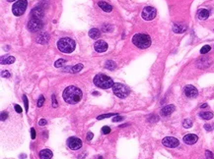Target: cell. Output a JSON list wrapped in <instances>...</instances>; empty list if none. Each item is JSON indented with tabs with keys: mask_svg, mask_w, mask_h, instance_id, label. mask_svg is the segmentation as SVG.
Segmentation results:
<instances>
[{
	"mask_svg": "<svg viewBox=\"0 0 214 159\" xmlns=\"http://www.w3.org/2000/svg\"><path fill=\"white\" fill-rule=\"evenodd\" d=\"M89 36L91 37V39H98V37L100 36V31L98 29H92L89 31Z\"/></svg>",
	"mask_w": 214,
	"mask_h": 159,
	"instance_id": "23",
	"label": "cell"
},
{
	"mask_svg": "<svg viewBox=\"0 0 214 159\" xmlns=\"http://www.w3.org/2000/svg\"><path fill=\"white\" fill-rule=\"evenodd\" d=\"M14 109H15V111H16V112L19 113V114H22V108H21L20 105L15 104V105H14Z\"/></svg>",
	"mask_w": 214,
	"mask_h": 159,
	"instance_id": "33",
	"label": "cell"
},
{
	"mask_svg": "<svg viewBox=\"0 0 214 159\" xmlns=\"http://www.w3.org/2000/svg\"><path fill=\"white\" fill-rule=\"evenodd\" d=\"M43 15H44V11H43V9L40 7H36L33 9V11H32V17L33 19H42Z\"/></svg>",
	"mask_w": 214,
	"mask_h": 159,
	"instance_id": "16",
	"label": "cell"
},
{
	"mask_svg": "<svg viewBox=\"0 0 214 159\" xmlns=\"http://www.w3.org/2000/svg\"><path fill=\"white\" fill-rule=\"evenodd\" d=\"M5 159H7V158H5Z\"/></svg>",
	"mask_w": 214,
	"mask_h": 159,
	"instance_id": "46",
	"label": "cell"
},
{
	"mask_svg": "<svg viewBox=\"0 0 214 159\" xmlns=\"http://www.w3.org/2000/svg\"><path fill=\"white\" fill-rule=\"evenodd\" d=\"M113 115H116V114H113V113H110V114H103V115H100L97 117V119L98 120H103L105 119V118H109V117H112Z\"/></svg>",
	"mask_w": 214,
	"mask_h": 159,
	"instance_id": "29",
	"label": "cell"
},
{
	"mask_svg": "<svg viewBox=\"0 0 214 159\" xmlns=\"http://www.w3.org/2000/svg\"><path fill=\"white\" fill-rule=\"evenodd\" d=\"M23 99H24V103H25V107H26V110L28 111L29 110V102H28V98H27L26 95L23 96Z\"/></svg>",
	"mask_w": 214,
	"mask_h": 159,
	"instance_id": "34",
	"label": "cell"
},
{
	"mask_svg": "<svg viewBox=\"0 0 214 159\" xmlns=\"http://www.w3.org/2000/svg\"><path fill=\"white\" fill-rule=\"evenodd\" d=\"M102 133L105 134H110L111 133V128H110V127H108V126L103 127V128H102Z\"/></svg>",
	"mask_w": 214,
	"mask_h": 159,
	"instance_id": "31",
	"label": "cell"
},
{
	"mask_svg": "<svg viewBox=\"0 0 214 159\" xmlns=\"http://www.w3.org/2000/svg\"><path fill=\"white\" fill-rule=\"evenodd\" d=\"M57 48L63 53H71L76 48V43L70 37H63L57 41Z\"/></svg>",
	"mask_w": 214,
	"mask_h": 159,
	"instance_id": "4",
	"label": "cell"
},
{
	"mask_svg": "<svg viewBox=\"0 0 214 159\" xmlns=\"http://www.w3.org/2000/svg\"><path fill=\"white\" fill-rule=\"evenodd\" d=\"M39 156L40 159H51L52 158V151L50 149H43L40 151Z\"/></svg>",
	"mask_w": 214,
	"mask_h": 159,
	"instance_id": "17",
	"label": "cell"
},
{
	"mask_svg": "<svg viewBox=\"0 0 214 159\" xmlns=\"http://www.w3.org/2000/svg\"><path fill=\"white\" fill-rule=\"evenodd\" d=\"M197 17L199 20H206L209 17V11L207 9H199L197 12Z\"/></svg>",
	"mask_w": 214,
	"mask_h": 159,
	"instance_id": "20",
	"label": "cell"
},
{
	"mask_svg": "<svg viewBox=\"0 0 214 159\" xmlns=\"http://www.w3.org/2000/svg\"><path fill=\"white\" fill-rule=\"evenodd\" d=\"M8 2H13V1H16V0H7Z\"/></svg>",
	"mask_w": 214,
	"mask_h": 159,
	"instance_id": "45",
	"label": "cell"
},
{
	"mask_svg": "<svg viewBox=\"0 0 214 159\" xmlns=\"http://www.w3.org/2000/svg\"><path fill=\"white\" fill-rule=\"evenodd\" d=\"M197 139H198V137L194 134H188L184 137V141L186 144H194L197 141Z\"/></svg>",
	"mask_w": 214,
	"mask_h": 159,
	"instance_id": "14",
	"label": "cell"
},
{
	"mask_svg": "<svg viewBox=\"0 0 214 159\" xmlns=\"http://www.w3.org/2000/svg\"><path fill=\"white\" fill-rule=\"evenodd\" d=\"M67 145H68V147L70 149L77 150L82 146V141L76 137H71L67 139Z\"/></svg>",
	"mask_w": 214,
	"mask_h": 159,
	"instance_id": "10",
	"label": "cell"
},
{
	"mask_svg": "<svg viewBox=\"0 0 214 159\" xmlns=\"http://www.w3.org/2000/svg\"><path fill=\"white\" fill-rule=\"evenodd\" d=\"M1 144L6 149H14L24 141L22 116L9 109L1 112Z\"/></svg>",
	"mask_w": 214,
	"mask_h": 159,
	"instance_id": "1",
	"label": "cell"
},
{
	"mask_svg": "<svg viewBox=\"0 0 214 159\" xmlns=\"http://www.w3.org/2000/svg\"><path fill=\"white\" fill-rule=\"evenodd\" d=\"M186 29H188V27L186 25H184V24H175V25L173 26V31H174V33H176V34L185 33L186 31Z\"/></svg>",
	"mask_w": 214,
	"mask_h": 159,
	"instance_id": "15",
	"label": "cell"
},
{
	"mask_svg": "<svg viewBox=\"0 0 214 159\" xmlns=\"http://www.w3.org/2000/svg\"><path fill=\"white\" fill-rule=\"evenodd\" d=\"M42 28H43V22L40 20V19H33L32 18L31 20L29 21L28 29L30 32H32V33L39 32Z\"/></svg>",
	"mask_w": 214,
	"mask_h": 159,
	"instance_id": "9",
	"label": "cell"
},
{
	"mask_svg": "<svg viewBox=\"0 0 214 159\" xmlns=\"http://www.w3.org/2000/svg\"><path fill=\"white\" fill-rule=\"evenodd\" d=\"M156 9L154 7L151 6H146L142 11L141 17L143 18V20L145 21H151L156 17Z\"/></svg>",
	"mask_w": 214,
	"mask_h": 159,
	"instance_id": "8",
	"label": "cell"
},
{
	"mask_svg": "<svg viewBox=\"0 0 214 159\" xmlns=\"http://www.w3.org/2000/svg\"><path fill=\"white\" fill-rule=\"evenodd\" d=\"M1 76L3 78H10V74H9V72H8V71H2Z\"/></svg>",
	"mask_w": 214,
	"mask_h": 159,
	"instance_id": "35",
	"label": "cell"
},
{
	"mask_svg": "<svg viewBox=\"0 0 214 159\" xmlns=\"http://www.w3.org/2000/svg\"><path fill=\"white\" fill-rule=\"evenodd\" d=\"M204 128H205V130H207V131H211V130H212V128H211L210 125H204Z\"/></svg>",
	"mask_w": 214,
	"mask_h": 159,
	"instance_id": "43",
	"label": "cell"
},
{
	"mask_svg": "<svg viewBox=\"0 0 214 159\" xmlns=\"http://www.w3.org/2000/svg\"><path fill=\"white\" fill-rule=\"evenodd\" d=\"M200 107H201V108H205V107H207V104H206V103H205V104H202Z\"/></svg>",
	"mask_w": 214,
	"mask_h": 159,
	"instance_id": "44",
	"label": "cell"
},
{
	"mask_svg": "<svg viewBox=\"0 0 214 159\" xmlns=\"http://www.w3.org/2000/svg\"><path fill=\"white\" fill-rule=\"evenodd\" d=\"M98 5L103 11H105V12H112V10H113L112 5H110L109 3H107V2H105V1H100Z\"/></svg>",
	"mask_w": 214,
	"mask_h": 159,
	"instance_id": "21",
	"label": "cell"
},
{
	"mask_svg": "<svg viewBox=\"0 0 214 159\" xmlns=\"http://www.w3.org/2000/svg\"><path fill=\"white\" fill-rule=\"evenodd\" d=\"M83 69V64H76L75 66L71 67L70 69V73H78Z\"/></svg>",
	"mask_w": 214,
	"mask_h": 159,
	"instance_id": "25",
	"label": "cell"
},
{
	"mask_svg": "<svg viewBox=\"0 0 214 159\" xmlns=\"http://www.w3.org/2000/svg\"><path fill=\"white\" fill-rule=\"evenodd\" d=\"M175 109L176 108H175L174 105H167V106H165L164 108H162L161 114L163 116H169L175 111Z\"/></svg>",
	"mask_w": 214,
	"mask_h": 159,
	"instance_id": "19",
	"label": "cell"
},
{
	"mask_svg": "<svg viewBox=\"0 0 214 159\" xmlns=\"http://www.w3.org/2000/svg\"><path fill=\"white\" fill-rule=\"evenodd\" d=\"M150 118H152V119H148L149 121H150V122H157V121H158V116H155V115H153V116H151Z\"/></svg>",
	"mask_w": 214,
	"mask_h": 159,
	"instance_id": "37",
	"label": "cell"
},
{
	"mask_svg": "<svg viewBox=\"0 0 214 159\" xmlns=\"http://www.w3.org/2000/svg\"><path fill=\"white\" fill-rule=\"evenodd\" d=\"M123 118V117H120V116H116V117H115L113 119V122H118V121H121Z\"/></svg>",
	"mask_w": 214,
	"mask_h": 159,
	"instance_id": "38",
	"label": "cell"
},
{
	"mask_svg": "<svg viewBox=\"0 0 214 159\" xmlns=\"http://www.w3.org/2000/svg\"><path fill=\"white\" fill-rule=\"evenodd\" d=\"M48 39H50V36H48V34L47 33L40 34H39V36L37 37V41L39 42V43H42V44L47 43V42L48 41Z\"/></svg>",
	"mask_w": 214,
	"mask_h": 159,
	"instance_id": "22",
	"label": "cell"
},
{
	"mask_svg": "<svg viewBox=\"0 0 214 159\" xmlns=\"http://www.w3.org/2000/svg\"><path fill=\"white\" fill-rule=\"evenodd\" d=\"M64 63H65V60H64V59H59V60H57L55 63V66L56 67V68H58V67H60V66L63 65Z\"/></svg>",
	"mask_w": 214,
	"mask_h": 159,
	"instance_id": "30",
	"label": "cell"
},
{
	"mask_svg": "<svg viewBox=\"0 0 214 159\" xmlns=\"http://www.w3.org/2000/svg\"><path fill=\"white\" fill-rule=\"evenodd\" d=\"M106 68L109 69V70H113L116 68V63L112 60L107 61V63H106Z\"/></svg>",
	"mask_w": 214,
	"mask_h": 159,
	"instance_id": "26",
	"label": "cell"
},
{
	"mask_svg": "<svg viewBox=\"0 0 214 159\" xmlns=\"http://www.w3.org/2000/svg\"><path fill=\"white\" fill-rule=\"evenodd\" d=\"M31 137H32V139H36V131H35L34 128L31 129Z\"/></svg>",
	"mask_w": 214,
	"mask_h": 159,
	"instance_id": "36",
	"label": "cell"
},
{
	"mask_svg": "<svg viewBox=\"0 0 214 159\" xmlns=\"http://www.w3.org/2000/svg\"><path fill=\"white\" fill-rule=\"evenodd\" d=\"M132 43L140 49H146L151 45V39L146 34H136L132 37Z\"/></svg>",
	"mask_w": 214,
	"mask_h": 159,
	"instance_id": "3",
	"label": "cell"
},
{
	"mask_svg": "<svg viewBox=\"0 0 214 159\" xmlns=\"http://www.w3.org/2000/svg\"><path fill=\"white\" fill-rule=\"evenodd\" d=\"M206 155H207V158H208V159H214V155H213L211 152L206 151Z\"/></svg>",
	"mask_w": 214,
	"mask_h": 159,
	"instance_id": "40",
	"label": "cell"
},
{
	"mask_svg": "<svg viewBox=\"0 0 214 159\" xmlns=\"http://www.w3.org/2000/svg\"><path fill=\"white\" fill-rule=\"evenodd\" d=\"M183 126H184V128H186V129L191 128V127H192V121L191 119H186L185 121H184Z\"/></svg>",
	"mask_w": 214,
	"mask_h": 159,
	"instance_id": "27",
	"label": "cell"
},
{
	"mask_svg": "<svg viewBox=\"0 0 214 159\" xmlns=\"http://www.w3.org/2000/svg\"><path fill=\"white\" fill-rule=\"evenodd\" d=\"M199 117L204 120H210L213 118V113L212 112H200Z\"/></svg>",
	"mask_w": 214,
	"mask_h": 159,
	"instance_id": "24",
	"label": "cell"
},
{
	"mask_svg": "<svg viewBox=\"0 0 214 159\" xmlns=\"http://www.w3.org/2000/svg\"><path fill=\"white\" fill-rule=\"evenodd\" d=\"M113 93H115L118 98H124V97H126V96L129 94V92H130L129 88H127L126 85H123V83H115V85H113Z\"/></svg>",
	"mask_w": 214,
	"mask_h": 159,
	"instance_id": "6",
	"label": "cell"
},
{
	"mask_svg": "<svg viewBox=\"0 0 214 159\" xmlns=\"http://www.w3.org/2000/svg\"><path fill=\"white\" fill-rule=\"evenodd\" d=\"M44 103H45V97L44 96H40V97L39 98V100H38V106L39 107H42L43 105H44Z\"/></svg>",
	"mask_w": 214,
	"mask_h": 159,
	"instance_id": "32",
	"label": "cell"
},
{
	"mask_svg": "<svg viewBox=\"0 0 214 159\" xmlns=\"http://www.w3.org/2000/svg\"><path fill=\"white\" fill-rule=\"evenodd\" d=\"M27 5H28V1L27 0H18L13 4L12 7V13L15 16H21L23 15L26 11Z\"/></svg>",
	"mask_w": 214,
	"mask_h": 159,
	"instance_id": "7",
	"label": "cell"
},
{
	"mask_svg": "<svg viewBox=\"0 0 214 159\" xmlns=\"http://www.w3.org/2000/svg\"><path fill=\"white\" fill-rule=\"evenodd\" d=\"M52 101H53V107H57V102L55 100V95H52Z\"/></svg>",
	"mask_w": 214,
	"mask_h": 159,
	"instance_id": "41",
	"label": "cell"
},
{
	"mask_svg": "<svg viewBox=\"0 0 214 159\" xmlns=\"http://www.w3.org/2000/svg\"><path fill=\"white\" fill-rule=\"evenodd\" d=\"M210 49H211L210 45H204V46L200 49V53H201V54H206L207 52H209Z\"/></svg>",
	"mask_w": 214,
	"mask_h": 159,
	"instance_id": "28",
	"label": "cell"
},
{
	"mask_svg": "<svg viewBox=\"0 0 214 159\" xmlns=\"http://www.w3.org/2000/svg\"><path fill=\"white\" fill-rule=\"evenodd\" d=\"M15 62V57L14 56L10 55H5L1 57V64L2 65H9V64H13Z\"/></svg>",
	"mask_w": 214,
	"mask_h": 159,
	"instance_id": "18",
	"label": "cell"
},
{
	"mask_svg": "<svg viewBox=\"0 0 214 159\" xmlns=\"http://www.w3.org/2000/svg\"><path fill=\"white\" fill-rule=\"evenodd\" d=\"M94 48H95V50L99 53L105 52V51L108 50V43L105 41V40H98V41L95 43Z\"/></svg>",
	"mask_w": 214,
	"mask_h": 159,
	"instance_id": "13",
	"label": "cell"
},
{
	"mask_svg": "<svg viewBox=\"0 0 214 159\" xmlns=\"http://www.w3.org/2000/svg\"><path fill=\"white\" fill-rule=\"evenodd\" d=\"M94 83L100 88L103 90H109V88L113 87V81L112 80V78L106 76L103 74H98L97 76H95L94 78Z\"/></svg>",
	"mask_w": 214,
	"mask_h": 159,
	"instance_id": "5",
	"label": "cell"
},
{
	"mask_svg": "<svg viewBox=\"0 0 214 159\" xmlns=\"http://www.w3.org/2000/svg\"><path fill=\"white\" fill-rule=\"evenodd\" d=\"M92 139H93V134H92V133H88L87 139H88V141H91Z\"/></svg>",
	"mask_w": 214,
	"mask_h": 159,
	"instance_id": "42",
	"label": "cell"
},
{
	"mask_svg": "<svg viewBox=\"0 0 214 159\" xmlns=\"http://www.w3.org/2000/svg\"><path fill=\"white\" fill-rule=\"evenodd\" d=\"M162 142H163V144L165 145V146L170 147V148H175V147L179 146V144H180V141H179V139H176V137H165V139H163Z\"/></svg>",
	"mask_w": 214,
	"mask_h": 159,
	"instance_id": "11",
	"label": "cell"
},
{
	"mask_svg": "<svg viewBox=\"0 0 214 159\" xmlns=\"http://www.w3.org/2000/svg\"><path fill=\"white\" fill-rule=\"evenodd\" d=\"M39 125H40V126H45V125H47V120H45V119H40V122H39Z\"/></svg>",
	"mask_w": 214,
	"mask_h": 159,
	"instance_id": "39",
	"label": "cell"
},
{
	"mask_svg": "<svg viewBox=\"0 0 214 159\" xmlns=\"http://www.w3.org/2000/svg\"><path fill=\"white\" fill-rule=\"evenodd\" d=\"M185 94L186 97H188V98H194L198 95V90H197L193 85H188L185 88Z\"/></svg>",
	"mask_w": 214,
	"mask_h": 159,
	"instance_id": "12",
	"label": "cell"
},
{
	"mask_svg": "<svg viewBox=\"0 0 214 159\" xmlns=\"http://www.w3.org/2000/svg\"><path fill=\"white\" fill-rule=\"evenodd\" d=\"M82 91L79 88L75 87V85H70L64 90L62 96L66 103L69 104H76L78 103L81 99H82Z\"/></svg>",
	"mask_w": 214,
	"mask_h": 159,
	"instance_id": "2",
	"label": "cell"
}]
</instances>
